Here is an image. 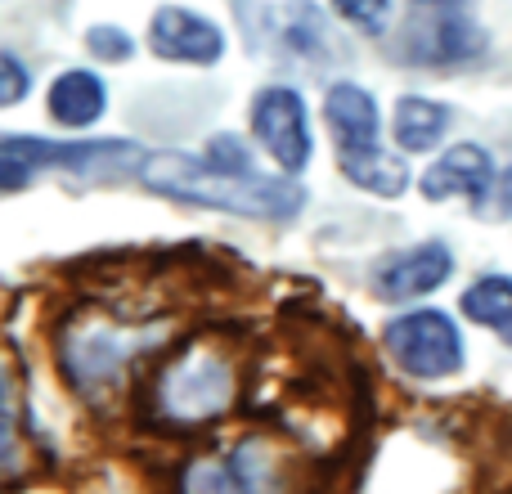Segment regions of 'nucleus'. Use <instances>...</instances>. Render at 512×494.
<instances>
[{
    "label": "nucleus",
    "instance_id": "6ab92c4d",
    "mask_svg": "<svg viewBox=\"0 0 512 494\" xmlns=\"http://www.w3.org/2000/svg\"><path fill=\"white\" fill-rule=\"evenodd\" d=\"M207 158H212L216 167H230V171H256L252 149L239 140V135H216L212 149H207Z\"/></svg>",
    "mask_w": 512,
    "mask_h": 494
},
{
    "label": "nucleus",
    "instance_id": "aec40b11",
    "mask_svg": "<svg viewBox=\"0 0 512 494\" xmlns=\"http://www.w3.org/2000/svg\"><path fill=\"white\" fill-rule=\"evenodd\" d=\"M0 72H5V95H0V104L14 108L18 99L27 95V72H23V59H18V54H0Z\"/></svg>",
    "mask_w": 512,
    "mask_h": 494
},
{
    "label": "nucleus",
    "instance_id": "0eeeda50",
    "mask_svg": "<svg viewBox=\"0 0 512 494\" xmlns=\"http://www.w3.org/2000/svg\"><path fill=\"white\" fill-rule=\"evenodd\" d=\"M472 0H414V18L405 27V59L418 68L432 63H468L486 50V32L468 14Z\"/></svg>",
    "mask_w": 512,
    "mask_h": 494
},
{
    "label": "nucleus",
    "instance_id": "f3484780",
    "mask_svg": "<svg viewBox=\"0 0 512 494\" xmlns=\"http://www.w3.org/2000/svg\"><path fill=\"white\" fill-rule=\"evenodd\" d=\"M328 5L369 36H382L391 27V0H328Z\"/></svg>",
    "mask_w": 512,
    "mask_h": 494
},
{
    "label": "nucleus",
    "instance_id": "1a4fd4ad",
    "mask_svg": "<svg viewBox=\"0 0 512 494\" xmlns=\"http://www.w3.org/2000/svg\"><path fill=\"white\" fill-rule=\"evenodd\" d=\"M149 50L167 63H194V68H212L225 54V32L203 18L198 9L185 5H162L149 23Z\"/></svg>",
    "mask_w": 512,
    "mask_h": 494
},
{
    "label": "nucleus",
    "instance_id": "9b49d317",
    "mask_svg": "<svg viewBox=\"0 0 512 494\" xmlns=\"http://www.w3.org/2000/svg\"><path fill=\"white\" fill-rule=\"evenodd\" d=\"M450 274H454L450 247L441 239H432V243L409 247V252L387 256V261L378 265V274H373V288H378V297H387V301H414V297L436 292Z\"/></svg>",
    "mask_w": 512,
    "mask_h": 494
},
{
    "label": "nucleus",
    "instance_id": "f03ea898",
    "mask_svg": "<svg viewBox=\"0 0 512 494\" xmlns=\"http://www.w3.org/2000/svg\"><path fill=\"white\" fill-rule=\"evenodd\" d=\"M234 396H239V373L234 360L221 346H185L180 355H171L153 378L149 396V418L171 432H198L212 427L216 418L230 414Z\"/></svg>",
    "mask_w": 512,
    "mask_h": 494
},
{
    "label": "nucleus",
    "instance_id": "4468645a",
    "mask_svg": "<svg viewBox=\"0 0 512 494\" xmlns=\"http://www.w3.org/2000/svg\"><path fill=\"white\" fill-rule=\"evenodd\" d=\"M459 306L472 324L490 328L499 342L512 346V279L508 274H481L472 288H463Z\"/></svg>",
    "mask_w": 512,
    "mask_h": 494
},
{
    "label": "nucleus",
    "instance_id": "39448f33",
    "mask_svg": "<svg viewBox=\"0 0 512 494\" xmlns=\"http://www.w3.org/2000/svg\"><path fill=\"white\" fill-rule=\"evenodd\" d=\"M149 153L135 140H32V135H5L0 140V185L14 194L41 171H72V176H122L140 171Z\"/></svg>",
    "mask_w": 512,
    "mask_h": 494
},
{
    "label": "nucleus",
    "instance_id": "2eb2a0df",
    "mask_svg": "<svg viewBox=\"0 0 512 494\" xmlns=\"http://www.w3.org/2000/svg\"><path fill=\"white\" fill-rule=\"evenodd\" d=\"M391 126H396V144L405 153H432V144L441 140L445 126H450V108L436 104V99H423V95H405L396 104Z\"/></svg>",
    "mask_w": 512,
    "mask_h": 494
},
{
    "label": "nucleus",
    "instance_id": "412c9836",
    "mask_svg": "<svg viewBox=\"0 0 512 494\" xmlns=\"http://www.w3.org/2000/svg\"><path fill=\"white\" fill-rule=\"evenodd\" d=\"M486 207H490V216H499V221H508V216H512V167L499 171V180H495V189H490Z\"/></svg>",
    "mask_w": 512,
    "mask_h": 494
},
{
    "label": "nucleus",
    "instance_id": "423d86ee",
    "mask_svg": "<svg viewBox=\"0 0 512 494\" xmlns=\"http://www.w3.org/2000/svg\"><path fill=\"white\" fill-rule=\"evenodd\" d=\"M387 351L409 378L441 382L463 369V337L445 310H405L387 324Z\"/></svg>",
    "mask_w": 512,
    "mask_h": 494
},
{
    "label": "nucleus",
    "instance_id": "ddd939ff",
    "mask_svg": "<svg viewBox=\"0 0 512 494\" xmlns=\"http://www.w3.org/2000/svg\"><path fill=\"white\" fill-rule=\"evenodd\" d=\"M104 108H108L104 81L86 68L63 72V77L50 86V117L59 126H68V131H86V126H95L99 117H104Z\"/></svg>",
    "mask_w": 512,
    "mask_h": 494
},
{
    "label": "nucleus",
    "instance_id": "a211bd4d",
    "mask_svg": "<svg viewBox=\"0 0 512 494\" xmlns=\"http://www.w3.org/2000/svg\"><path fill=\"white\" fill-rule=\"evenodd\" d=\"M86 45H90V54H95V59H108V63H126L135 54V41L122 32V27H113V23L90 27Z\"/></svg>",
    "mask_w": 512,
    "mask_h": 494
},
{
    "label": "nucleus",
    "instance_id": "f257e3e1",
    "mask_svg": "<svg viewBox=\"0 0 512 494\" xmlns=\"http://www.w3.org/2000/svg\"><path fill=\"white\" fill-rule=\"evenodd\" d=\"M140 180L171 203L256 216V221H292L306 207V189L288 171L274 180L261 171L216 167L212 158H194V153H153L140 167Z\"/></svg>",
    "mask_w": 512,
    "mask_h": 494
},
{
    "label": "nucleus",
    "instance_id": "20e7f679",
    "mask_svg": "<svg viewBox=\"0 0 512 494\" xmlns=\"http://www.w3.org/2000/svg\"><path fill=\"white\" fill-rule=\"evenodd\" d=\"M162 337V328H140V324H122L117 315L104 310H86V315L68 319L59 337V360H63V378L81 391V396H108L122 382L126 364L153 346Z\"/></svg>",
    "mask_w": 512,
    "mask_h": 494
},
{
    "label": "nucleus",
    "instance_id": "dca6fc26",
    "mask_svg": "<svg viewBox=\"0 0 512 494\" xmlns=\"http://www.w3.org/2000/svg\"><path fill=\"white\" fill-rule=\"evenodd\" d=\"M342 162V176L351 180V185L369 189V194L378 198H400L409 189V167L400 158H391L387 149H369V153H351V158H337Z\"/></svg>",
    "mask_w": 512,
    "mask_h": 494
},
{
    "label": "nucleus",
    "instance_id": "7ed1b4c3",
    "mask_svg": "<svg viewBox=\"0 0 512 494\" xmlns=\"http://www.w3.org/2000/svg\"><path fill=\"white\" fill-rule=\"evenodd\" d=\"M248 50L297 68H333L342 45L315 0H234Z\"/></svg>",
    "mask_w": 512,
    "mask_h": 494
},
{
    "label": "nucleus",
    "instance_id": "f8f14e48",
    "mask_svg": "<svg viewBox=\"0 0 512 494\" xmlns=\"http://www.w3.org/2000/svg\"><path fill=\"white\" fill-rule=\"evenodd\" d=\"M324 122L333 131L337 158L378 149V104L360 81H333L324 95Z\"/></svg>",
    "mask_w": 512,
    "mask_h": 494
},
{
    "label": "nucleus",
    "instance_id": "9d476101",
    "mask_svg": "<svg viewBox=\"0 0 512 494\" xmlns=\"http://www.w3.org/2000/svg\"><path fill=\"white\" fill-rule=\"evenodd\" d=\"M499 171H495V158H490L481 144H454L445 149L432 167L423 171L418 189H423L427 203H445V198H468V203H481L486 207L490 189H495Z\"/></svg>",
    "mask_w": 512,
    "mask_h": 494
},
{
    "label": "nucleus",
    "instance_id": "6e6552de",
    "mask_svg": "<svg viewBox=\"0 0 512 494\" xmlns=\"http://www.w3.org/2000/svg\"><path fill=\"white\" fill-rule=\"evenodd\" d=\"M252 131L261 140V149L279 162V171L297 176L310 162V122H306V99L297 86H265L252 99Z\"/></svg>",
    "mask_w": 512,
    "mask_h": 494
}]
</instances>
